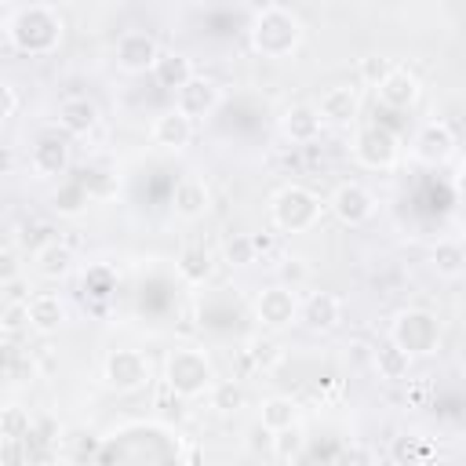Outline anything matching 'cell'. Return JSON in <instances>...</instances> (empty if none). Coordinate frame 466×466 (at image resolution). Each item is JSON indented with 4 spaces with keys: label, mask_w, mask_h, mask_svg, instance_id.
<instances>
[{
    "label": "cell",
    "mask_w": 466,
    "mask_h": 466,
    "mask_svg": "<svg viewBox=\"0 0 466 466\" xmlns=\"http://www.w3.org/2000/svg\"><path fill=\"white\" fill-rule=\"evenodd\" d=\"M62 36H66V22L47 4L18 7L7 18V40H11V47L22 51V55H29V58H44V55L58 51Z\"/></svg>",
    "instance_id": "cell-1"
},
{
    "label": "cell",
    "mask_w": 466,
    "mask_h": 466,
    "mask_svg": "<svg viewBox=\"0 0 466 466\" xmlns=\"http://www.w3.org/2000/svg\"><path fill=\"white\" fill-rule=\"evenodd\" d=\"M248 36H251L255 55H262V58H291L299 51V44H302V22H299L295 11L273 4V7H262L251 18Z\"/></svg>",
    "instance_id": "cell-2"
},
{
    "label": "cell",
    "mask_w": 466,
    "mask_h": 466,
    "mask_svg": "<svg viewBox=\"0 0 466 466\" xmlns=\"http://www.w3.org/2000/svg\"><path fill=\"white\" fill-rule=\"evenodd\" d=\"M215 364L208 357V350H193V346H178L167 353L164 360V386L182 397V400H193V397H204L215 382Z\"/></svg>",
    "instance_id": "cell-3"
},
{
    "label": "cell",
    "mask_w": 466,
    "mask_h": 466,
    "mask_svg": "<svg viewBox=\"0 0 466 466\" xmlns=\"http://www.w3.org/2000/svg\"><path fill=\"white\" fill-rule=\"evenodd\" d=\"M320 211H324L320 197L313 189L299 186V182H288V186H280L269 197V218L284 233H306V229H313L320 222Z\"/></svg>",
    "instance_id": "cell-4"
},
{
    "label": "cell",
    "mask_w": 466,
    "mask_h": 466,
    "mask_svg": "<svg viewBox=\"0 0 466 466\" xmlns=\"http://www.w3.org/2000/svg\"><path fill=\"white\" fill-rule=\"evenodd\" d=\"M390 342L408 350L411 357H430L441 350V320L430 309H400L390 324Z\"/></svg>",
    "instance_id": "cell-5"
},
{
    "label": "cell",
    "mask_w": 466,
    "mask_h": 466,
    "mask_svg": "<svg viewBox=\"0 0 466 466\" xmlns=\"http://www.w3.org/2000/svg\"><path fill=\"white\" fill-rule=\"evenodd\" d=\"M102 379L116 393H138L149 386L153 368H149V357L142 350H113L102 364Z\"/></svg>",
    "instance_id": "cell-6"
},
{
    "label": "cell",
    "mask_w": 466,
    "mask_h": 466,
    "mask_svg": "<svg viewBox=\"0 0 466 466\" xmlns=\"http://www.w3.org/2000/svg\"><path fill=\"white\" fill-rule=\"evenodd\" d=\"M353 157L371 171H390L400 160V138L382 124H368L353 138Z\"/></svg>",
    "instance_id": "cell-7"
},
{
    "label": "cell",
    "mask_w": 466,
    "mask_h": 466,
    "mask_svg": "<svg viewBox=\"0 0 466 466\" xmlns=\"http://www.w3.org/2000/svg\"><path fill=\"white\" fill-rule=\"evenodd\" d=\"M408 153H411V160L422 164V167H444V164L455 157V131H451L444 120H426V124L411 135Z\"/></svg>",
    "instance_id": "cell-8"
},
{
    "label": "cell",
    "mask_w": 466,
    "mask_h": 466,
    "mask_svg": "<svg viewBox=\"0 0 466 466\" xmlns=\"http://www.w3.org/2000/svg\"><path fill=\"white\" fill-rule=\"evenodd\" d=\"M255 320L266 331H284V328L299 324V295H295V288H284V284L262 288L255 295Z\"/></svg>",
    "instance_id": "cell-9"
},
{
    "label": "cell",
    "mask_w": 466,
    "mask_h": 466,
    "mask_svg": "<svg viewBox=\"0 0 466 466\" xmlns=\"http://www.w3.org/2000/svg\"><path fill=\"white\" fill-rule=\"evenodd\" d=\"M328 208H331V215H335L342 226H364V222L375 215L379 200H375V193H371L368 186H360V182H339L335 193L328 197Z\"/></svg>",
    "instance_id": "cell-10"
},
{
    "label": "cell",
    "mask_w": 466,
    "mask_h": 466,
    "mask_svg": "<svg viewBox=\"0 0 466 466\" xmlns=\"http://www.w3.org/2000/svg\"><path fill=\"white\" fill-rule=\"evenodd\" d=\"M218 106H222V87L215 80H208V76H189L175 91V109L186 113L193 124L204 120V116H211Z\"/></svg>",
    "instance_id": "cell-11"
},
{
    "label": "cell",
    "mask_w": 466,
    "mask_h": 466,
    "mask_svg": "<svg viewBox=\"0 0 466 466\" xmlns=\"http://www.w3.org/2000/svg\"><path fill=\"white\" fill-rule=\"evenodd\" d=\"M157 55H160V44L146 29H127L116 40V66L124 73H149L153 62H157Z\"/></svg>",
    "instance_id": "cell-12"
},
{
    "label": "cell",
    "mask_w": 466,
    "mask_h": 466,
    "mask_svg": "<svg viewBox=\"0 0 466 466\" xmlns=\"http://www.w3.org/2000/svg\"><path fill=\"white\" fill-rule=\"evenodd\" d=\"M171 208H175V215H178L182 222H197V218H204V215L211 211V189H208V182L197 178V175H182V178L175 182Z\"/></svg>",
    "instance_id": "cell-13"
},
{
    "label": "cell",
    "mask_w": 466,
    "mask_h": 466,
    "mask_svg": "<svg viewBox=\"0 0 466 466\" xmlns=\"http://www.w3.org/2000/svg\"><path fill=\"white\" fill-rule=\"evenodd\" d=\"M320 120L324 124H335V127H350L357 116H360V91L350 87V84H339V87H328L320 95V106H317Z\"/></svg>",
    "instance_id": "cell-14"
},
{
    "label": "cell",
    "mask_w": 466,
    "mask_h": 466,
    "mask_svg": "<svg viewBox=\"0 0 466 466\" xmlns=\"http://www.w3.org/2000/svg\"><path fill=\"white\" fill-rule=\"evenodd\" d=\"M149 138H153V146H160L167 153H178V149H186L193 142V120L171 106L149 124Z\"/></svg>",
    "instance_id": "cell-15"
},
{
    "label": "cell",
    "mask_w": 466,
    "mask_h": 466,
    "mask_svg": "<svg viewBox=\"0 0 466 466\" xmlns=\"http://www.w3.org/2000/svg\"><path fill=\"white\" fill-rule=\"evenodd\" d=\"M29 167L36 178H58L69 167V142L58 135H40L33 153H29Z\"/></svg>",
    "instance_id": "cell-16"
},
{
    "label": "cell",
    "mask_w": 466,
    "mask_h": 466,
    "mask_svg": "<svg viewBox=\"0 0 466 466\" xmlns=\"http://www.w3.org/2000/svg\"><path fill=\"white\" fill-rule=\"evenodd\" d=\"M339 320H342V302L331 291H313L306 302H299V324H306L317 335L339 328Z\"/></svg>",
    "instance_id": "cell-17"
},
{
    "label": "cell",
    "mask_w": 466,
    "mask_h": 466,
    "mask_svg": "<svg viewBox=\"0 0 466 466\" xmlns=\"http://www.w3.org/2000/svg\"><path fill=\"white\" fill-rule=\"evenodd\" d=\"M320 127H324V120H320L317 106L299 102V106H288V109L280 113V131H284V138L295 142V146L317 142V138H320Z\"/></svg>",
    "instance_id": "cell-18"
},
{
    "label": "cell",
    "mask_w": 466,
    "mask_h": 466,
    "mask_svg": "<svg viewBox=\"0 0 466 466\" xmlns=\"http://www.w3.org/2000/svg\"><path fill=\"white\" fill-rule=\"evenodd\" d=\"M25 309H29V328L36 335H55L66 324V317H69L66 302L55 291H40V295L25 299Z\"/></svg>",
    "instance_id": "cell-19"
},
{
    "label": "cell",
    "mask_w": 466,
    "mask_h": 466,
    "mask_svg": "<svg viewBox=\"0 0 466 466\" xmlns=\"http://www.w3.org/2000/svg\"><path fill=\"white\" fill-rule=\"evenodd\" d=\"M419 80H415V73H408V69H393L379 87H375V95H379V102L386 106V109H411L415 102H419Z\"/></svg>",
    "instance_id": "cell-20"
},
{
    "label": "cell",
    "mask_w": 466,
    "mask_h": 466,
    "mask_svg": "<svg viewBox=\"0 0 466 466\" xmlns=\"http://www.w3.org/2000/svg\"><path fill=\"white\" fill-rule=\"evenodd\" d=\"M58 127L66 131V135H91L95 127H98V106L91 102V98H84V95H73V98H66L62 106H58Z\"/></svg>",
    "instance_id": "cell-21"
},
{
    "label": "cell",
    "mask_w": 466,
    "mask_h": 466,
    "mask_svg": "<svg viewBox=\"0 0 466 466\" xmlns=\"http://www.w3.org/2000/svg\"><path fill=\"white\" fill-rule=\"evenodd\" d=\"M73 251L69 244L62 240H44L36 251H33V269L44 277V280H66L73 273Z\"/></svg>",
    "instance_id": "cell-22"
},
{
    "label": "cell",
    "mask_w": 466,
    "mask_h": 466,
    "mask_svg": "<svg viewBox=\"0 0 466 466\" xmlns=\"http://www.w3.org/2000/svg\"><path fill=\"white\" fill-rule=\"evenodd\" d=\"M149 73H153L157 87H164V91H178L189 76H197L193 58H189V55H182V51H160Z\"/></svg>",
    "instance_id": "cell-23"
},
{
    "label": "cell",
    "mask_w": 466,
    "mask_h": 466,
    "mask_svg": "<svg viewBox=\"0 0 466 466\" xmlns=\"http://www.w3.org/2000/svg\"><path fill=\"white\" fill-rule=\"evenodd\" d=\"M430 262H433V273L441 280H459L466 273V248H462V240H455V237L437 240L433 251H430Z\"/></svg>",
    "instance_id": "cell-24"
},
{
    "label": "cell",
    "mask_w": 466,
    "mask_h": 466,
    "mask_svg": "<svg viewBox=\"0 0 466 466\" xmlns=\"http://www.w3.org/2000/svg\"><path fill=\"white\" fill-rule=\"evenodd\" d=\"M175 269H178V277L189 284V288H200V284H208L211 280V273H215V255L208 251V248H182V255L175 258Z\"/></svg>",
    "instance_id": "cell-25"
},
{
    "label": "cell",
    "mask_w": 466,
    "mask_h": 466,
    "mask_svg": "<svg viewBox=\"0 0 466 466\" xmlns=\"http://www.w3.org/2000/svg\"><path fill=\"white\" fill-rule=\"evenodd\" d=\"M411 360L415 357L408 350H400L397 342H382L375 350V357H371V364H375V371H379L382 382H404L408 371H411Z\"/></svg>",
    "instance_id": "cell-26"
},
{
    "label": "cell",
    "mask_w": 466,
    "mask_h": 466,
    "mask_svg": "<svg viewBox=\"0 0 466 466\" xmlns=\"http://www.w3.org/2000/svg\"><path fill=\"white\" fill-rule=\"evenodd\" d=\"M258 422H262L269 433H277V430H284V426H295V422H299V400L288 397V393L266 397V400L258 404Z\"/></svg>",
    "instance_id": "cell-27"
},
{
    "label": "cell",
    "mask_w": 466,
    "mask_h": 466,
    "mask_svg": "<svg viewBox=\"0 0 466 466\" xmlns=\"http://www.w3.org/2000/svg\"><path fill=\"white\" fill-rule=\"evenodd\" d=\"M306 444H309V437L302 433L299 422L269 433V451H273L277 462H302L306 459Z\"/></svg>",
    "instance_id": "cell-28"
},
{
    "label": "cell",
    "mask_w": 466,
    "mask_h": 466,
    "mask_svg": "<svg viewBox=\"0 0 466 466\" xmlns=\"http://www.w3.org/2000/svg\"><path fill=\"white\" fill-rule=\"evenodd\" d=\"M204 397L211 400V408H215L218 415H237V411L248 404L244 386H240V382H229V379H215L211 390H208Z\"/></svg>",
    "instance_id": "cell-29"
},
{
    "label": "cell",
    "mask_w": 466,
    "mask_h": 466,
    "mask_svg": "<svg viewBox=\"0 0 466 466\" xmlns=\"http://www.w3.org/2000/svg\"><path fill=\"white\" fill-rule=\"evenodd\" d=\"M33 433V415L22 404H0V441H25Z\"/></svg>",
    "instance_id": "cell-30"
},
{
    "label": "cell",
    "mask_w": 466,
    "mask_h": 466,
    "mask_svg": "<svg viewBox=\"0 0 466 466\" xmlns=\"http://www.w3.org/2000/svg\"><path fill=\"white\" fill-rule=\"evenodd\" d=\"M248 360L258 368V371H273L280 360H284V350H280V342L273 339V335H255V339H248Z\"/></svg>",
    "instance_id": "cell-31"
},
{
    "label": "cell",
    "mask_w": 466,
    "mask_h": 466,
    "mask_svg": "<svg viewBox=\"0 0 466 466\" xmlns=\"http://www.w3.org/2000/svg\"><path fill=\"white\" fill-rule=\"evenodd\" d=\"M393 69H397V62L386 58V55H364V58L357 62V76H360V84H368V87H379Z\"/></svg>",
    "instance_id": "cell-32"
},
{
    "label": "cell",
    "mask_w": 466,
    "mask_h": 466,
    "mask_svg": "<svg viewBox=\"0 0 466 466\" xmlns=\"http://www.w3.org/2000/svg\"><path fill=\"white\" fill-rule=\"evenodd\" d=\"M222 255H226V262H229V266H248V262H255V258H258V248H255L251 233H237V237H229V240H226Z\"/></svg>",
    "instance_id": "cell-33"
},
{
    "label": "cell",
    "mask_w": 466,
    "mask_h": 466,
    "mask_svg": "<svg viewBox=\"0 0 466 466\" xmlns=\"http://www.w3.org/2000/svg\"><path fill=\"white\" fill-rule=\"evenodd\" d=\"M84 204H87V189H84L80 182L58 186V193H55V211H62V215H80Z\"/></svg>",
    "instance_id": "cell-34"
},
{
    "label": "cell",
    "mask_w": 466,
    "mask_h": 466,
    "mask_svg": "<svg viewBox=\"0 0 466 466\" xmlns=\"http://www.w3.org/2000/svg\"><path fill=\"white\" fill-rule=\"evenodd\" d=\"M306 280H309V266H306V258H302V255H288V258L280 262V284L299 291Z\"/></svg>",
    "instance_id": "cell-35"
},
{
    "label": "cell",
    "mask_w": 466,
    "mask_h": 466,
    "mask_svg": "<svg viewBox=\"0 0 466 466\" xmlns=\"http://www.w3.org/2000/svg\"><path fill=\"white\" fill-rule=\"evenodd\" d=\"M0 324H4V331H18V328H29V309H25V299H15V302H7V309L0 313Z\"/></svg>",
    "instance_id": "cell-36"
},
{
    "label": "cell",
    "mask_w": 466,
    "mask_h": 466,
    "mask_svg": "<svg viewBox=\"0 0 466 466\" xmlns=\"http://www.w3.org/2000/svg\"><path fill=\"white\" fill-rule=\"evenodd\" d=\"M15 280H22V258L15 248H0V284L7 288Z\"/></svg>",
    "instance_id": "cell-37"
},
{
    "label": "cell",
    "mask_w": 466,
    "mask_h": 466,
    "mask_svg": "<svg viewBox=\"0 0 466 466\" xmlns=\"http://www.w3.org/2000/svg\"><path fill=\"white\" fill-rule=\"evenodd\" d=\"M15 109H18V95H15V87L7 80H0V124L7 116H15Z\"/></svg>",
    "instance_id": "cell-38"
},
{
    "label": "cell",
    "mask_w": 466,
    "mask_h": 466,
    "mask_svg": "<svg viewBox=\"0 0 466 466\" xmlns=\"http://www.w3.org/2000/svg\"><path fill=\"white\" fill-rule=\"evenodd\" d=\"M15 167H18V149L11 142H0V178L15 175Z\"/></svg>",
    "instance_id": "cell-39"
},
{
    "label": "cell",
    "mask_w": 466,
    "mask_h": 466,
    "mask_svg": "<svg viewBox=\"0 0 466 466\" xmlns=\"http://www.w3.org/2000/svg\"><path fill=\"white\" fill-rule=\"evenodd\" d=\"M18 444H22V441H0V462H18V459H25Z\"/></svg>",
    "instance_id": "cell-40"
},
{
    "label": "cell",
    "mask_w": 466,
    "mask_h": 466,
    "mask_svg": "<svg viewBox=\"0 0 466 466\" xmlns=\"http://www.w3.org/2000/svg\"><path fill=\"white\" fill-rule=\"evenodd\" d=\"M4 335H7V331H4V324H0V339H4Z\"/></svg>",
    "instance_id": "cell-41"
}]
</instances>
